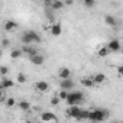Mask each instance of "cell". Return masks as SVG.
<instances>
[{"label": "cell", "instance_id": "d6986e66", "mask_svg": "<svg viewBox=\"0 0 123 123\" xmlns=\"http://www.w3.org/2000/svg\"><path fill=\"white\" fill-rule=\"evenodd\" d=\"M109 52H110V51H109V48H107V46H101V48L97 51V55H98L100 58H103V56H107V55H109Z\"/></svg>", "mask_w": 123, "mask_h": 123}, {"label": "cell", "instance_id": "9c48e42d", "mask_svg": "<svg viewBox=\"0 0 123 123\" xmlns=\"http://www.w3.org/2000/svg\"><path fill=\"white\" fill-rule=\"evenodd\" d=\"M41 120H43V122H56L58 117L51 111H45V113L41 114Z\"/></svg>", "mask_w": 123, "mask_h": 123}, {"label": "cell", "instance_id": "2e32d148", "mask_svg": "<svg viewBox=\"0 0 123 123\" xmlns=\"http://www.w3.org/2000/svg\"><path fill=\"white\" fill-rule=\"evenodd\" d=\"M22 51H23V54H28L29 56H32V55L38 54V51H36L33 46H31V45H25V46L22 48Z\"/></svg>", "mask_w": 123, "mask_h": 123}, {"label": "cell", "instance_id": "6da1fadb", "mask_svg": "<svg viewBox=\"0 0 123 123\" xmlns=\"http://www.w3.org/2000/svg\"><path fill=\"white\" fill-rule=\"evenodd\" d=\"M20 41L23 42V45H32V43H39V42H41V35H39V33H36L35 31H26V32H25V33L22 35Z\"/></svg>", "mask_w": 123, "mask_h": 123}, {"label": "cell", "instance_id": "44dd1931", "mask_svg": "<svg viewBox=\"0 0 123 123\" xmlns=\"http://www.w3.org/2000/svg\"><path fill=\"white\" fill-rule=\"evenodd\" d=\"M23 54V51L22 49H12V52H10V56L13 58V59H18L20 55Z\"/></svg>", "mask_w": 123, "mask_h": 123}, {"label": "cell", "instance_id": "5b68a950", "mask_svg": "<svg viewBox=\"0 0 123 123\" xmlns=\"http://www.w3.org/2000/svg\"><path fill=\"white\" fill-rule=\"evenodd\" d=\"M107 48H109V51L110 52H119L120 49H122V45H120V41L119 39H110L109 41V43H107Z\"/></svg>", "mask_w": 123, "mask_h": 123}, {"label": "cell", "instance_id": "30bf717a", "mask_svg": "<svg viewBox=\"0 0 123 123\" xmlns=\"http://www.w3.org/2000/svg\"><path fill=\"white\" fill-rule=\"evenodd\" d=\"M58 78L59 80H65V78H71V71H70V68H61L59 71H58Z\"/></svg>", "mask_w": 123, "mask_h": 123}, {"label": "cell", "instance_id": "9a60e30c", "mask_svg": "<svg viewBox=\"0 0 123 123\" xmlns=\"http://www.w3.org/2000/svg\"><path fill=\"white\" fill-rule=\"evenodd\" d=\"M51 33H52L54 36H59L61 33H62V26H61L59 23L52 25V26H51Z\"/></svg>", "mask_w": 123, "mask_h": 123}, {"label": "cell", "instance_id": "52a82bcc", "mask_svg": "<svg viewBox=\"0 0 123 123\" xmlns=\"http://www.w3.org/2000/svg\"><path fill=\"white\" fill-rule=\"evenodd\" d=\"M29 59H31V62L33 64V65H42L43 62H45V56L43 55H41L39 52L38 54H35V55H32V56H29Z\"/></svg>", "mask_w": 123, "mask_h": 123}, {"label": "cell", "instance_id": "3957f363", "mask_svg": "<svg viewBox=\"0 0 123 123\" xmlns=\"http://www.w3.org/2000/svg\"><path fill=\"white\" fill-rule=\"evenodd\" d=\"M84 100V94L81 91H70L68 93V97H67V104L68 106H75V104H80L81 101Z\"/></svg>", "mask_w": 123, "mask_h": 123}, {"label": "cell", "instance_id": "f1b7e54d", "mask_svg": "<svg viewBox=\"0 0 123 123\" xmlns=\"http://www.w3.org/2000/svg\"><path fill=\"white\" fill-rule=\"evenodd\" d=\"M7 45H9V41H7V39H3V46H5V48H6V46H7Z\"/></svg>", "mask_w": 123, "mask_h": 123}, {"label": "cell", "instance_id": "7a4b0ae2", "mask_svg": "<svg viewBox=\"0 0 123 123\" xmlns=\"http://www.w3.org/2000/svg\"><path fill=\"white\" fill-rule=\"evenodd\" d=\"M109 117V111L104 110V109H93L90 110V116H88V120H93V122H103Z\"/></svg>", "mask_w": 123, "mask_h": 123}, {"label": "cell", "instance_id": "8992f818", "mask_svg": "<svg viewBox=\"0 0 123 123\" xmlns=\"http://www.w3.org/2000/svg\"><path fill=\"white\" fill-rule=\"evenodd\" d=\"M74 86H75V83H74L71 78L61 80V83H59V87H61V88H62V90H68V91H71V90L74 88Z\"/></svg>", "mask_w": 123, "mask_h": 123}, {"label": "cell", "instance_id": "5bb4252c", "mask_svg": "<svg viewBox=\"0 0 123 123\" xmlns=\"http://www.w3.org/2000/svg\"><path fill=\"white\" fill-rule=\"evenodd\" d=\"M81 84H83L84 87H87V88H93V87L96 86V81L93 80V77H86V78L81 80Z\"/></svg>", "mask_w": 123, "mask_h": 123}, {"label": "cell", "instance_id": "ba28073f", "mask_svg": "<svg viewBox=\"0 0 123 123\" xmlns=\"http://www.w3.org/2000/svg\"><path fill=\"white\" fill-rule=\"evenodd\" d=\"M35 90L39 93H46L49 90V84L46 81H38V83H35Z\"/></svg>", "mask_w": 123, "mask_h": 123}, {"label": "cell", "instance_id": "8fae6325", "mask_svg": "<svg viewBox=\"0 0 123 123\" xmlns=\"http://www.w3.org/2000/svg\"><path fill=\"white\" fill-rule=\"evenodd\" d=\"M51 7L54 10H61L65 7V2H62V0H52L51 2Z\"/></svg>", "mask_w": 123, "mask_h": 123}, {"label": "cell", "instance_id": "7402d4cb", "mask_svg": "<svg viewBox=\"0 0 123 123\" xmlns=\"http://www.w3.org/2000/svg\"><path fill=\"white\" fill-rule=\"evenodd\" d=\"M68 90H62V88H61V91L58 93V97L61 98V100H67V97H68Z\"/></svg>", "mask_w": 123, "mask_h": 123}, {"label": "cell", "instance_id": "484cf974", "mask_svg": "<svg viewBox=\"0 0 123 123\" xmlns=\"http://www.w3.org/2000/svg\"><path fill=\"white\" fill-rule=\"evenodd\" d=\"M83 2H84V5H86L87 7H93L94 3H96V0H83Z\"/></svg>", "mask_w": 123, "mask_h": 123}, {"label": "cell", "instance_id": "ffe728a7", "mask_svg": "<svg viewBox=\"0 0 123 123\" xmlns=\"http://www.w3.org/2000/svg\"><path fill=\"white\" fill-rule=\"evenodd\" d=\"M19 107H20L23 111H28V110L31 109V103H29V101H26V100H22V101L19 103Z\"/></svg>", "mask_w": 123, "mask_h": 123}, {"label": "cell", "instance_id": "7c38bea8", "mask_svg": "<svg viewBox=\"0 0 123 123\" xmlns=\"http://www.w3.org/2000/svg\"><path fill=\"white\" fill-rule=\"evenodd\" d=\"M13 86H15V83H13L12 80H9V78H6V77L2 78V84H0V87H2L3 90H9V88H12Z\"/></svg>", "mask_w": 123, "mask_h": 123}, {"label": "cell", "instance_id": "d4e9b609", "mask_svg": "<svg viewBox=\"0 0 123 123\" xmlns=\"http://www.w3.org/2000/svg\"><path fill=\"white\" fill-rule=\"evenodd\" d=\"M59 101H61V98H59L58 96H55V97H52V98H51V104H52V106L59 104Z\"/></svg>", "mask_w": 123, "mask_h": 123}, {"label": "cell", "instance_id": "603a6c76", "mask_svg": "<svg viewBox=\"0 0 123 123\" xmlns=\"http://www.w3.org/2000/svg\"><path fill=\"white\" fill-rule=\"evenodd\" d=\"M5 103H6V106H7V107H13V106L16 104V100H15L13 97H9V98H7Z\"/></svg>", "mask_w": 123, "mask_h": 123}, {"label": "cell", "instance_id": "83f0119b", "mask_svg": "<svg viewBox=\"0 0 123 123\" xmlns=\"http://www.w3.org/2000/svg\"><path fill=\"white\" fill-rule=\"evenodd\" d=\"M117 74H119L120 77H123V65H120V67L117 68Z\"/></svg>", "mask_w": 123, "mask_h": 123}, {"label": "cell", "instance_id": "e0dca14e", "mask_svg": "<svg viewBox=\"0 0 123 123\" xmlns=\"http://www.w3.org/2000/svg\"><path fill=\"white\" fill-rule=\"evenodd\" d=\"M104 23H106V25H109V26H116V25H117L116 19H114L111 15H107V16H104Z\"/></svg>", "mask_w": 123, "mask_h": 123}, {"label": "cell", "instance_id": "4316f807", "mask_svg": "<svg viewBox=\"0 0 123 123\" xmlns=\"http://www.w3.org/2000/svg\"><path fill=\"white\" fill-rule=\"evenodd\" d=\"M0 74H2V77H6V74H7V67H2L0 68Z\"/></svg>", "mask_w": 123, "mask_h": 123}, {"label": "cell", "instance_id": "f546056e", "mask_svg": "<svg viewBox=\"0 0 123 123\" xmlns=\"http://www.w3.org/2000/svg\"><path fill=\"white\" fill-rule=\"evenodd\" d=\"M65 5H73V0H65Z\"/></svg>", "mask_w": 123, "mask_h": 123}, {"label": "cell", "instance_id": "277c9868", "mask_svg": "<svg viewBox=\"0 0 123 123\" xmlns=\"http://www.w3.org/2000/svg\"><path fill=\"white\" fill-rule=\"evenodd\" d=\"M81 110H83V109H81L78 104H75V106H68V109H67V116L77 120L78 116H80V113H81Z\"/></svg>", "mask_w": 123, "mask_h": 123}, {"label": "cell", "instance_id": "ac0fdd59", "mask_svg": "<svg viewBox=\"0 0 123 123\" xmlns=\"http://www.w3.org/2000/svg\"><path fill=\"white\" fill-rule=\"evenodd\" d=\"M93 80L96 81V84H103V83L106 81V75H104V74H101V73H98V74L93 75Z\"/></svg>", "mask_w": 123, "mask_h": 123}, {"label": "cell", "instance_id": "cb8c5ba5", "mask_svg": "<svg viewBox=\"0 0 123 123\" xmlns=\"http://www.w3.org/2000/svg\"><path fill=\"white\" fill-rule=\"evenodd\" d=\"M25 81H26V75H25V74H22V73H20V74H18V83L23 84Z\"/></svg>", "mask_w": 123, "mask_h": 123}, {"label": "cell", "instance_id": "4fadbf2b", "mask_svg": "<svg viewBox=\"0 0 123 123\" xmlns=\"http://www.w3.org/2000/svg\"><path fill=\"white\" fill-rule=\"evenodd\" d=\"M16 28H18V23H16L15 20L9 19V20H6V22H5V31H7V32H12V31H15Z\"/></svg>", "mask_w": 123, "mask_h": 123}]
</instances>
